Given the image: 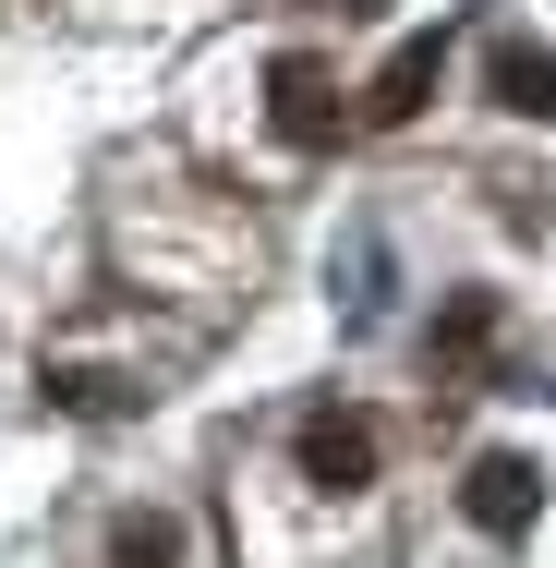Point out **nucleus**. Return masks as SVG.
<instances>
[{
    "label": "nucleus",
    "instance_id": "obj_1",
    "mask_svg": "<svg viewBox=\"0 0 556 568\" xmlns=\"http://www.w3.org/2000/svg\"><path fill=\"white\" fill-rule=\"evenodd\" d=\"M266 121H279L291 145H338L363 110H351V85H338L315 49H279V61H266Z\"/></svg>",
    "mask_w": 556,
    "mask_h": 568
},
{
    "label": "nucleus",
    "instance_id": "obj_9",
    "mask_svg": "<svg viewBox=\"0 0 556 568\" xmlns=\"http://www.w3.org/2000/svg\"><path fill=\"white\" fill-rule=\"evenodd\" d=\"M338 12H387V0H338Z\"/></svg>",
    "mask_w": 556,
    "mask_h": 568
},
{
    "label": "nucleus",
    "instance_id": "obj_2",
    "mask_svg": "<svg viewBox=\"0 0 556 568\" xmlns=\"http://www.w3.org/2000/svg\"><path fill=\"white\" fill-rule=\"evenodd\" d=\"M459 508H472V532L520 545V532L545 520V459H533V448H484L472 471H459Z\"/></svg>",
    "mask_w": 556,
    "mask_h": 568
},
{
    "label": "nucleus",
    "instance_id": "obj_5",
    "mask_svg": "<svg viewBox=\"0 0 556 568\" xmlns=\"http://www.w3.org/2000/svg\"><path fill=\"white\" fill-rule=\"evenodd\" d=\"M436 73H447V37H400V49H387V73L363 85V121H375V133H400V121L436 98Z\"/></svg>",
    "mask_w": 556,
    "mask_h": 568
},
{
    "label": "nucleus",
    "instance_id": "obj_8",
    "mask_svg": "<svg viewBox=\"0 0 556 568\" xmlns=\"http://www.w3.org/2000/svg\"><path fill=\"white\" fill-rule=\"evenodd\" d=\"M49 399H73V412H133V387H110V375H49Z\"/></svg>",
    "mask_w": 556,
    "mask_h": 568
},
{
    "label": "nucleus",
    "instance_id": "obj_6",
    "mask_svg": "<svg viewBox=\"0 0 556 568\" xmlns=\"http://www.w3.org/2000/svg\"><path fill=\"white\" fill-rule=\"evenodd\" d=\"M484 85H496V110L556 121V49H533V37H496V49H484Z\"/></svg>",
    "mask_w": 556,
    "mask_h": 568
},
{
    "label": "nucleus",
    "instance_id": "obj_3",
    "mask_svg": "<svg viewBox=\"0 0 556 568\" xmlns=\"http://www.w3.org/2000/svg\"><path fill=\"white\" fill-rule=\"evenodd\" d=\"M496 339H508V303H496V291H447L436 327H424L436 387H484V375H496Z\"/></svg>",
    "mask_w": 556,
    "mask_h": 568
},
{
    "label": "nucleus",
    "instance_id": "obj_4",
    "mask_svg": "<svg viewBox=\"0 0 556 568\" xmlns=\"http://www.w3.org/2000/svg\"><path fill=\"white\" fill-rule=\"evenodd\" d=\"M291 448H303V484H315V496H363V484H375V459H387V436H375V412H303V436H291Z\"/></svg>",
    "mask_w": 556,
    "mask_h": 568
},
{
    "label": "nucleus",
    "instance_id": "obj_7",
    "mask_svg": "<svg viewBox=\"0 0 556 568\" xmlns=\"http://www.w3.org/2000/svg\"><path fill=\"white\" fill-rule=\"evenodd\" d=\"M110 568H182V520L121 508V520H110Z\"/></svg>",
    "mask_w": 556,
    "mask_h": 568
}]
</instances>
